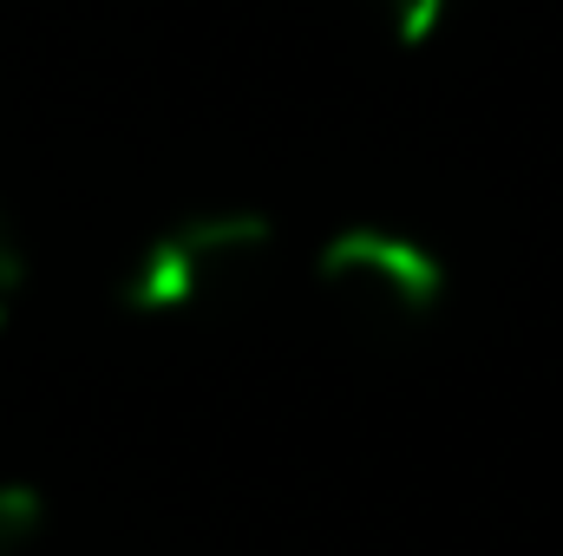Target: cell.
I'll return each mask as SVG.
<instances>
[{"label":"cell","instance_id":"obj_2","mask_svg":"<svg viewBox=\"0 0 563 556\" xmlns=\"http://www.w3.org/2000/svg\"><path fill=\"white\" fill-rule=\"evenodd\" d=\"M314 281H321V301L334 314H347L354 327H367V334L420 327L445 294L439 256L413 236H400V230H380V223L334 230L314 256Z\"/></svg>","mask_w":563,"mask_h":556},{"label":"cell","instance_id":"obj_1","mask_svg":"<svg viewBox=\"0 0 563 556\" xmlns=\"http://www.w3.org/2000/svg\"><path fill=\"white\" fill-rule=\"evenodd\" d=\"M276 249L269 216L256 210H203L170 230H157L125 269V308L132 314H190L223 294H236Z\"/></svg>","mask_w":563,"mask_h":556},{"label":"cell","instance_id":"obj_4","mask_svg":"<svg viewBox=\"0 0 563 556\" xmlns=\"http://www.w3.org/2000/svg\"><path fill=\"white\" fill-rule=\"evenodd\" d=\"M452 7H459V0H380L387 33H394L400 46H426V40H439L445 20H452Z\"/></svg>","mask_w":563,"mask_h":556},{"label":"cell","instance_id":"obj_3","mask_svg":"<svg viewBox=\"0 0 563 556\" xmlns=\"http://www.w3.org/2000/svg\"><path fill=\"white\" fill-rule=\"evenodd\" d=\"M46 544V498L33 485H0V556H33Z\"/></svg>","mask_w":563,"mask_h":556},{"label":"cell","instance_id":"obj_5","mask_svg":"<svg viewBox=\"0 0 563 556\" xmlns=\"http://www.w3.org/2000/svg\"><path fill=\"white\" fill-rule=\"evenodd\" d=\"M20 281H26L20 243H13V230L0 223V321H7V314H13V301H20Z\"/></svg>","mask_w":563,"mask_h":556}]
</instances>
